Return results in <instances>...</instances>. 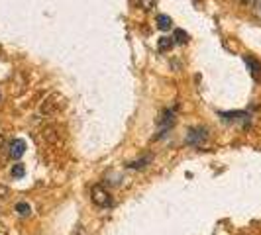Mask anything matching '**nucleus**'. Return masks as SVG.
I'll use <instances>...</instances> for the list:
<instances>
[{
	"instance_id": "9",
	"label": "nucleus",
	"mask_w": 261,
	"mask_h": 235,
	"mask_svg": "<svg viewBox=\"0 0 261 235\" xmlns=\"http://www.w3.org/2000/svg\"><path fill=\"white\" fill-rule=\"evenodd\" d=\"M24 174H26V167H24L22 163H16L12 167V177L14 179H22Z\"/></svg>"
},
{
	"instance_id": "3",
	"label": "nucleus",
	"mask_w": 261,
	"mask_h": 235,
	"mask_svg": "<svg viewBox=\"0 0 261 235\" xmlns=\"http://www.w3.org/2000/svg\"><path fill=\"white\" fill-rule=\"evenodd\" d=\"M26 153V141L24 139H14L10 143V159H20V157Z\"/></svg>"
},
{
	"instance_id": "5",
	"label": "nucleus",
	"mask_w": 261,
	"mask_h": 235,
	"mask_svg": "<svg viewBox=\"0 0 261 235\" xmlns=\"http://www.w3.org/2000/svg\"><path fill=\"white\" fill-rule=\"evenodd\" d=\"M204 139H206V131L204 130H191L189 137H187V141L191 145H202Z\"/></svg>"
},
{
	"instance_id": "12",
	"label": "nucleus",
	"mask_w": 261,
	"mask_h": 235,
	"mask_svg": "<svg viewBox=\"0 0 261 235\" xmlns=\"http://www.w3.org/2000/svg\"><path fill=\"white\" fill-rule=\"evenodd\" d=\"M253 14L261 20V0H255V4H253Z\"/></svg>"
},
{
	"instance_id": "2",
	"label": "nucleus",
	"mask_w": 261,
	"mask_h": 235,
	"mask_svg": "<svg viewBox=\"0 0 261 235\" xmlns=\"http://www.w3.org/2000/svg\"><path fill=\"white\" fill-rule=\"evenodd\" d=\"M91 198H92V202H94L96 206H100V208L110 206V194H108V190H106L102 184H94V186H92Z\"/></svg>"
},
{
	"instance_id": "13",
	"label": "nucleus",
	"mask_w": 261,
	"mask_h": 235,
	"mask_svg": "<svg viewBox=\"0 0 261 235\" xmlns=\"http://www.w3.org/2000/svg\"><path fill=\"white\" fill-rule=\"evenodd\" d=\"M242 2H244V4H251V2L255 4V0H242Z\"/></svg>"
},
{
	"instance_id": "6",
	"label": "nucleus",
	"mask_w": 261,
	"mask_h": 235,
	"mask_svg": "<svg viewBox=\"0 0 261 235\" xmlns=\"http://www.w3.org/2000/svg\"><path fill=\"white\" fill-rule=\"evenodd\" d=\"M171 26H173V20H171L169 16H165V14H159L157 16V27L159 30L167 32V30H171Z\"/></svg>"
},
{
	"instance_id": "7",
	"label": "nucleus",
	"mask_w": 261,
	"mask_h": 235,
	"mask_svg": "<svg viewBox=\"0 0 261 235\" xmlns=\"http://www.w3.org/2000/svg\"><path fill=\"white\" fill-rule=\"evenodd\" d=\"M173 39H175V43H181V45H183V43L189 41V34H187L185 30H175V32H173Z\"/></svg>"
},
{
	"instance_id": "11",
	"label": "nucleus",
	"mask_w": 261,
	"mask_h": 235,
	"mask_svg": "<svg viewBox=\"0 0 261 235\" xmlns=\"http://www.w3.org/2000/svg\"><path fill=\"white\" fill-rule=\"evenodd\" d=\"M8 196H10V188H8V186H4V184H0V202H2V200H6Z\"/></svg>"
},
{
	"instance_id": "10",
	"label": "nucleus",
	"mask_w": 261,
	"mask_h": 235,
	"mask_svg": "<svg viewBox=\"0 0 261 235\" xmlns=\"http://www.w3.org/2000/svg\"><path fill=\"white\" fill-rule=\"evenodd\" d=\"M16 212H18L20 216H30V214H32V208H30V204H26V202H18V204H16Z\"/></svg>"
},
{
	"instance_id": "8",
	"label": "nucleus",
	"mask_w": 261,
	"mask_h": 235,
	"mask_svg": "<svg viewBox=\"0 0 261 235\" xmlns=\"http://www.w3.org/2000/svg\"><path fill=\"white\" fill-rule=\"evenodd\" d=\"M173 43L175 41L171 38H159V43H157L159 45V51H169L171 47H173Z\"/></svg>"
},
{
	"instance_id": "14",
	"label": "nucleus",
	"mask_w": 261,
	"mask_h": 235,
	"mask_svg": "<svg viewBox=\"0 0 261 235\" xmlns=\"http://www.w3.org/2000/svg\"><path fill=\"white\" fill-rule=\"evenodd\" d=\"M2 145H4V137L0 135V149H2Z\"/></svg>"
},
{
	"instance_id": "1",
	"label": "nucleus",
	"mask_w": 261,
	"mask_h": 235,
	"mask_svg": "<svg viewBox=\"0 0 261 235\" xmlns=\"http://www.w3.org/2000/svg\"><path fill=\"white\" fill-rule=\"evenodd\" d=\"M63 106H65V98H63L61 94L53 92L51 96H47V98H45V102L41 104L39 112H41V114H45V116H49V114H55L57 110H61Z\"/></svg>"
},
{
	"instance_id": "4",
	"label": "nucleus",
	"mask_w": 261,
	"mask_h": 235,
	"mask_svg": "<svg viewBox=\"0 0 261 235\" xmlns=\"http://www.w3.org/2000/svg\"><path fill=\"white\" fill-rule=\"evenodd\" d=\"M57 128L55 126H47L45 130H43V137H45V141H49V143L53 145H59L61 143V135L57 133Z\"/></svg>"
}]
</instances>
